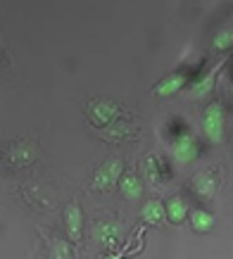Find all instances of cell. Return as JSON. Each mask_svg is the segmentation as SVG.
Instances as JSON below:
<instances>
[{
	"instance_id": "obj_12",
	"label": "cell",
	"mask_w": 233,
	"mask_h": 259,
	"mask_svg": "<svg viewBox=\"0 0 233 259\" xmlns=\"http://www.w3.org/2000/svg\"><path fill=\"white\" fill-rule=\"evenodd\" d=\"M233 46V29H226V31H219L217 38H214V48L217 50H224V48Z\"/></svg>"
},
{
	"instance_id": "obj_9",
	"label": "cell",
	"mask_w": 233,
	"mask_h": 259,
	"mask_svg": "<svg viewBox=\"0 0 233 259\" xmlns=\"http://www.w3.org/2000/svg\"><path fill=\"white\" fill-rule=\"evenodd\" d=\"M190 224H193V228L198 233H207V231H212V226H214V219H212L210 212L195 209V212L190 214Z\"/></svg>"
},
{
	"instance_id": "obj_3",
	"label": "cell",
	"mask_w": 233,
	"mask_h": 259,
	"mask_svg": "<svg viewBox=\"0 0 233 259\" xmlns=\"http://www.w3.org/2000/svg\"><path fill=\"white\" fill-rule=\"evenodd\" d=\"M171 152H174L176 162H193V159L198 157V143H195L193 136L183 134V136H179V138H176V143H174Z\"/></svg>"
},
{
	"instance_id": "obj_1",
	"label": "cell",
	"mask_w": 233,
	"mask_h": 259,
	"mask_svg": "<svg viewBox=\"0 0 233 259\" xmlns=\"http://www.w3.org/2000/svg\"><path fill=\"white\" fill-rule=\"evenodd\" d=\"M205 134L210 138L212 143H219L221 141V136H224V110H221V105L219 102H212L210 107L205 110Z\"/></svg>"
},
{
	"instance_id": "obj_8",
	"label": "cell",
	"mask_w": 233,
	"mask_h": 259,
	"mask_svg": "<svg viewBox=\"0 0 233 259\" xmlns=\"http://www.w3.org/2000/svg\"><path fill=\"white\" fill-rule=\"evenodd\" d=\"M164 217H167V207L162 202H157V200H150L143 207V219L148 221V224H160Z\"/></svg>"
},
{
	"instance_id": "obj_13",
	"label": "cell",
	"mask_w": 233,
	"mask_h": 259,
	"mask_svg": "<svg viewBox=\"0 0 233 259\" xmlns=\"http://www.w3.org/2000/svg\"><path fill=\"white\" fill-rule=\"evenodd\" d=\"M55 257H69L71 252H69V247L64 243H55V252H53Z\"/></svg>"
},
{
	"instance_id": "obj_2",
	"label": "cell",
	"mask_w": 233,
	"mask_h": 259,
	"mask_svg": "<svg viewBox=\"0 0 233 259\" xmlns=\"http://www.w3.org/2000/svg\"><path fill=\"white\" fill-rule=\"evenodd\" d=\"M122 162L119 159H112V162H107V164H102L98 171H95V176H93V186L98 190H107V188H112L116 183V179L122 176Z\"/></svg>"
},
{
	"instance_id": "obj_14",
	"label": "cell",
	"mask_w": 233,
	"mask_h": 259,
	"mask_svg": "<svg viewBox=\"0 0 233 259\" xmlns=\"http://www.w3.org/2000/svg\"><path fill=\"white\" fill-rule=\"evenodd\" d=\"M231 95H233V86H231Z\"/></svg>"
},
{
	"instance_id": "obj_7",
	"label": "cell",
	"mask_w": 233,
	"mask_h": 259,
	"mask_svg": "<svg viewBox=\"0 0 233 259\" xmlns=\"http://www.w3.org/2000/svg\"><path fill=\"white\" fill-rule=\"evenodd\" d=\"M186 214H188V204L183 197H171L169 202H167V217H169V221H174V224H181V221H186Z\"/></svg>"
},
{
	"instance_id": "obj_10",
	"label": "cell",
	"mask_w": 233,
	"mask_h": 259,
	"mask_svg": "<svg viewBox=\"0 0 233 259\" xmlns=\"http://www.w3.org/2000/svg\"><path fill=\"white\" fill-rule=\"evenodd\" d=\"M93 119H95V124H105V121H112V114L116 112V107L112 105V102H93Z\"/></svg>"
},
{
	"instance_id": "obj_6",
	"label": "cell",
	"mask_w": 233,
	"mask_h": 259,
	"mask_svg": "<svg viewBox=\"0 0 233 259\" xmlns=\"http://www.w3.org/2000/svg\"><path fill=\"white\" fill-rule=\"evenodd\" d=\"M190 186H193V193L198 197H212L217 193V181H214V176H210V174H198Z\"/></svg>"
},
{
	"instance_id": "obj_5",
	"label": "cell",
	"mask_w": 233,
	"mask_h": 259,
	"mask_svg": "<svg viewBox=\"0 0 233 259\" xmlns=\"http://www.w3.org/2000/svg\"><path fill=\"white\" fill-rule=\"evenodd\" d=\"M64 224H67V233H69L71 240H79L81 238V231H84V214L76 204H69L67 207V214H64Z\"/></svg>"
},
{
	"instance_id": "obj_4",
	"label": "cell",
	"mask_w": 233,
	"mask_h": 259,
	"mask_svg": "<svg viewBox=\"0 0 233 259\" xmlns=\"http://www.w3.org/2000/svg\"><path fill=\"white\" fill-rule=\"evenodd\" d=\"M186 81H188L186 71H176V74H169L167 79L160 81V86L155 88V95H157V98H169V95L179 93L181 88L186 86Z\"/></svg>"
},
{
	"instance_id": "obj_11",
	"label": "cell",
	"mask_w": 233,
	"mask_h": 259,
	"mask_svg": "<svg viewBox=\"0 0 233 259\" xmlns=\"http://www.w3.org/2000/svg\"><path fill=\"white\" fill-rule=\"evenodd\" d=\"M119 186H122V193H124V197H131V200H136V197L140 195V190H143L138 176H133V174H129V176H122Z\"/></svg>"
}]
</instances>
